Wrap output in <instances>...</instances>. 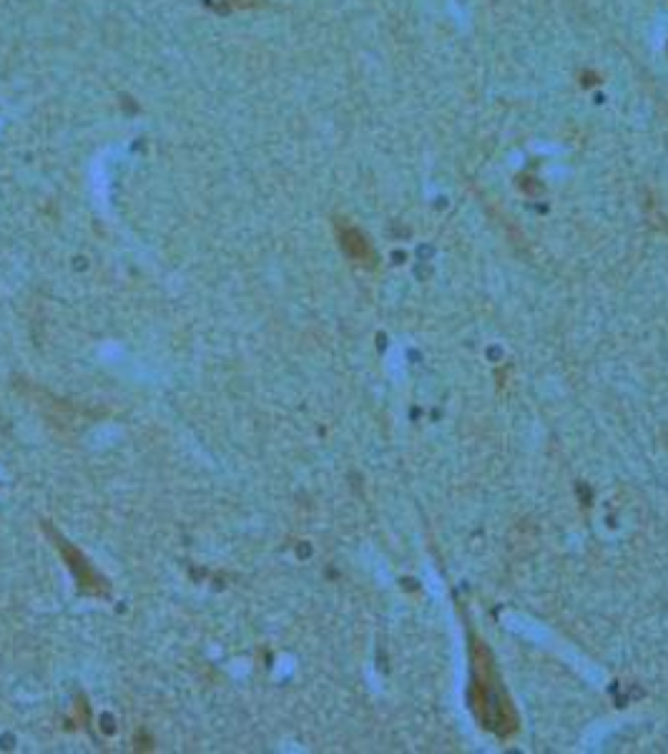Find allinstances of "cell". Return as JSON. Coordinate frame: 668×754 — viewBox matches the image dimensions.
Instances as JSON below:
<instances>
[{"instance_id":"2","label":"cell","mask_w":668,"mask_h":754,"mask_svg":"<svg viewBox=\"0 0 668 754\" xmlns=\"http://www.w3.org/2000/svg\"><path fill=\"white\" fill-rule=\"evenodd\" d=\"M337 234H339V244H342L344 254H347L350 259H355L357 264H372V262H375V251H372L369 239L364 237L357 226L342 224Z\"/></svg>"},{"instance_id":"1","label":"cell","mask_w":668,"mask_h":754,"mask_svg":"<svg viewBox=\"0 0 668 754\" xmlns=\"http://www.w3.org/2000/svg\"><path fill=\"white\" fill-rule=\"evenodd\" d=\"M468 704L480 727L500 739H507L518 732V711L495 666L493 651L477 636H470Z\"/></svg>"},{"instance_id":"3","label":"cell","mask_w":668,"mask_h":754,"mask_svg":"<svg viewBox=\"0 0 668 754\" xmlns=\"http://www.w3.org/2000/svg\"><path fill=\"white\" fill-rule=\"evenodd\" d=\"M231 3H234V6H256V3H259V0H231Z\"/></svg>"}]
</instances>
